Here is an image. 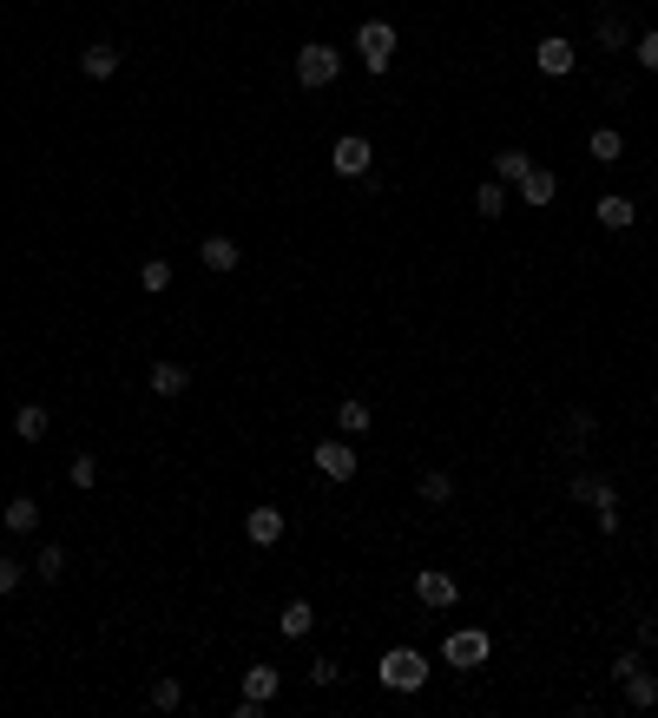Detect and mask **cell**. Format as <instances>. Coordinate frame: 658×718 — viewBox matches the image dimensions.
<instances>
[{
    "mask_svg": "<svg viewBox=\"0 0 658 718\" xmlns=\"http://www.w3.org/2000/svg\"><path fill=\"white\" fill-rule=\"evenodd\" d=\"M310 679H316V686H336V679H343V666H336V659H316Z\"/></svg>",
    "mask_w": 658,
    "mask_h": 718,
    "instance_id": "obj_34",
    "label": "cell"
},
{
    "mask_svg": "<svg viewBox=\"0 0 658 718\" xmlns=\"http://www.w3.org/2000/svg\"><path fill=\"white\" fill-rule=\"evenodd\" d=\"M415 600H422L428 613H448V607L461 600V587H455L448 574H435V567H428V574H415Z\"/></svg>",
    "mask_w": 658,
    "mask_h": 718,
    "instance_id": "obj_8",
    "label": "cell"
},
{
    "mask_svg": "<svg viewBox=\"0 0 658 718\" xmlns=\"http://www.w3.org/2000/svg\"><path fill=\"white\" fill-rule=\"evenodd\" d=\"M66 481H73V488H93V481H99V462H93V455H73Z\"/></svg>",
    "mask_w": 658,
    "mask_h": 718,
    "instance_id": "obj_32",
    "label": "cell"
},
{
    "mask_svg": "<svg viewBox=\"0 0 658 718\" xmlns=\"http://www.w3.org/2000/svg\"><path fill=\"white\" fill-rule=\"evenodd\" d=\"M145 383H152V396L172 402V396H185V389H191V369H185V363H152V376H145Z\"/></svg>",
    "mask_w": 658,
    "mask_h": 718,
    "instance_id": "obj_13",
    "label": "cell"
},
{
    "mask_svg": "<svg viewBox=\"0 0 658 718\" xmlns=\"http://www.w3.org/2000/svg\"><path fill=\"white\" fill-rule=\"evenodd\" d=\"M244 541H251V547H277V541H283V514L270 508V501L244 514Z\"/></svg>",
    "mask_w": 658,
    "mask_h": 718,
    "instance_id": "obj_9",
    "label": "cell"
},
{
    "mask_svg": "<svg viewBox=\"0 0 658 718\" xmlns=\"http://www.w3.org/2000/svg\"><path fill=\"white\" fill-rule=\"evenodd\" d=\"M487 653H494V639H487V626H461V633H448V639H441V659H448L455 672L487 666Z\"/></svg>",
    "mask_w": 658,
    "mask_h": 718,
    "instance_id": "obj_3",
    "label": "cell"
},
{
    "mask_svg": "<svg viewBox=\"0 0 658 718\" xmlns=\"http://www.w3.org/2000/svg\"><path fill=\"white\" fill-rule=\"evenodd\" d=\"M599 435V422H593V409H566V448H586Z\"/></svg>",
    "mask_w": 658,
    "mask_h": 718,
    "instance_id": "obj_26",
    "label": "cell"
},
{
    "mask_svg": "<svg viewBox=\"0 0 658 718\" xmlns=\"http://www.w3.org/2000/svg\"><path fill=\"white\" fill-rule=\"evenodd\" d=\"M619 686H626V705H639V712H652V705H658V679H652V672H626V679H619Z\"/></svg>",
    "mask_w": 658,
    "mask_h": 718,
    "instance_id": "obj_19",
    "label": "cell"
},
{
    "mask_svg": "<svg viewBox=\"0 0 658 718\" xmlns=\"http://www.w3.org/2000/svg\"><path fill=\"white\" fill-rule=\"evenodd\" d=\"M553 198H560V178H553L547 165H533V172L520 178V205H533V211H547Z\"/></svg>",
    "mask_w": 658,
    "mask_h": 718,
    "instance_id": "obj_10",
    "label": "cell"
},
{
    "mask_svg": "<svg viewBox=\"0 0 658 718\" xmlns=\"http://www.w3.org/2000/svg\"><path fill=\"white\" fill-rule=\"evenodd\" d=\"M474 211H481V218H501V211H507V185H501V178H481V192H474Z\"/></svg>",
    "mask_w": 658,
    "mask_h": 718,
    "instance_id": "obj_25",
    "label": "cell"
},
{
    "mask_svg": "<svg viewBox=\"0 0 658 718\" xmlns=\"http://www.w3.org/2000/svg\"><path fill=\"white\" fill-rule=\"evenodd\" d=\"M593 218L606 224V231H632V218H639V205H632L626 192H606V198L593 205Z\"/></svg>",
    "mask_w": 658,
    "mask_h": 718,
    "instance_id": "obj_11",
    "label": "cell"
},
{
    "mask_svg": "<svg viewBox=\"0 0 658 718\" xmlns=\"http://www.w3.org/2000/svg\"><path fill=\"white\" fill-rule=\"evenodd\" d=\"M376 679H382L389 692H402V699H408V692L428 686V653H422V646H389V653L376 659Z\"/></svg>",
    "mask_w": 658,
    "mask_h": 718,
    "instance_id": "obj_1",
    "label": "cell"
},
{
    "mask_svg": "<svg viewBox=\"0 0 658 718\" xmlns=\"http://www.w3.org/2000/svg\"><path fill=\"white\" fill-rule=\"evenodd\" d=\"M297 80L310 86V93L336 86V80H343V53L329 47V40H310V47H297Z\"/></svg>",
    "mask_w": 658,
    "mask_h": 718,
    "instance_id": "obj_2",
    "label": "cell"
},
{
    "mask_svg": "<svg viewBox=\"0 0 658 718\" xmlns=\"http://www.w3.org/2000/svg\"><path fill=\"white\" fill-rule=\"evenodd\" d=\"M566 495H573V501H593V508H599V501H612L619 488H612V481H599V475H573V481H566Z\"/></svg>",
    "mask_w": 658,
    "mask_h": 718,
    "instance_id": "obj_22",
    "label": "cell"
},
{
    "mask_svg": "<svg viewBox=\"0 0 658 718\" xmlns=\"http://www.w3.org/2000/svg\"><path fill=\"white\" fill-rule=\"evenodd\" d=\"M0 521L14 527V534H33V527H40V501H33V495H14L7 508H0Z\"/></svg>",
    "mask_w": 658,
    "mask_h": 718,
    "instance_id": "obj_18",
    "label": "cell"
},
{
    "mask_svg": "<svg viewBox=\"0 0 658 718\" xmlns=\"http://www.w3.org/2000/svg\"><path fill=\"white\" fill-rule=\"evenodd\" d=\"M632 60H639L645 73H658V27H652V33H639V40H632Z\"/></svg>",
    "mask_w": 658,
    "mask_h": 718,
    "instance_id": "obj_31",
    "label": "cell"
},
{
    "mask_svg": "<svg viewBox=\"0 0 658 718\" xmlns=\"http://www.w3.org/2000/svg\"><path fill=\"white\" fill-rule=\"evenodd\" d=\"M356 53H362V66L382 80V73L395 66V27H389V20H362V27H356Z\"/></svg>",
    "mask_w": 658,
    "mask_h": 718,
    "instance_id": "obj_4",
    "label": "cell"
},
{
    "mask_svg": "<svg viewBox=\"0 0 658 718\" xmlns=\"http://www.w3.org/2000/svg\"><path fill=\"white\" fill-rule=\"evenodd\" d=\"M33 574H40V580H60V574H66V547L47 541L40 554H33Z\"/></svg>",
    "mask_w": 658,
    "mask_h": 718,
    "instance_id": "obj_29",
    "label": "cell"
},
{
    "mask_svg": "<svg viewBox=\"0 0 658 718\" xmlns=\"http://www.w3.org/2000/svg\"><path fill=\"white\" fill-rule=\"evenodd\" d=\"M152 705H158V712H178V705H185V686H178V679H158V686H152Z\"/></svg>",
    "mask_w": 658,
    "mask_h": 718,
    "instance_id": "obj_30",
    "label": "cell"
},
{
    "mask_svg": "<svg viewBox=\"0 0 658 718\" xmlns=\"http://www.w3.org/2000/svg\"><path fill=\"white\" fill-rule=\"evenodd\" d=\"M277 626H283V639H303V633H310V626H316V607H310V600H290Z\"/></svg>",
    "mask_w": 658,
    "mask_h": 718,
    "instance_id": "obj_23",
    "label": "cell"
},
{
    "mask_svg": "<svg viewBox=\"0 0 658 718\" xmlns=\"http://www.w3.org/2000/svg\"><path fill=\"white\" fill-rule=\"evenodd\" d=\"M599 534H619V495L599 501Z\"/></svg>",
    "mask_w": 658,
    "mask_h": 718,
    "instance_id": "obj_35",
    "label": "cell"
},
{
    "mask_svg": "<svg viewBox=\"0 0 658 718\" xmlns=\"http://www.w3.org/2000/svg\"><path fill=\"white\" fill-rule=\"evenodd\" d=\"M310 462H316V475H329V481H356V448H349L343 435H323V442L310 448Z\"/></svg>",
    "mask_w": 658,
    "mask_h": 718,
    "instance_id": "obj_5",
    "label": "cell"
},
{
    "mask_svg": "<svg viewBox=\"0 0 658 718\" xmlns=\"http://www.w3.org/2000/svg\"><path fill=\"white\" fill-rule=\"evenodd\" d=\"M415 495H422V501H428V508H441V501L455 495V475H441V468H428V475H422V481H415Z\"/></svg>",
    "mask_w": 658,
    "mask_h": 718,
    "instance_id": "obj_24",
    "label": "cell"
},
{
    "mask_svg": "<svg viewBox=\"0 0 658 718\" xmlns=\"http://www.w3.org/2000/svg\"><path fill=\"white\" fill-rule=\"evenodd\" d=\"M139 284L152 290V297H165V290H172V264H165V257H145V264H139Z\"/></svg>",
    "mask_w": 658,
    "mask_h": 718,
    "instance_id": "obj_28",
    "label": "cell"
},
{
    "mask_svg": "<svg viewBox=\"0 0 658 718\" xmlns=\"http://www.w3.org/2000/svg\"><path fill=\"white\" fill-rule=\"evenodd\" d=\"M47 429H53L47 402H20V409H14V435H20V442H47Z\"/></svg>",
    "mask_w": 658,
    "mask_h": 718,
    "instance_id": "obj_12",
    "label": "cell"
},
{
    "mask_svg": "<svg viewBox=\"0 0 658 718\" xmlns=\"http://www.w3.org/2000/svg\"><path fill=\"white\" fill-rule=\"evenodd\" d=\"M329 165L343 178H369V165H376V145L362 139V132H343V139L329 145Z\"/></svg>",
    "mask_w": 658,
    "mask_h": 718,
    "instance_id": "obj_6",
    "label": "cell"
},
{
    "mask_svg": "<svg viewBox=\"0 0 658 718\" xmlns=\"http://www.w3.org/2000/svg\"><path fill=\"white\" fill-rule=\"evenodd\" d=\"M586 152H593V165H619V159H626V132H612V126H593V139H586Z\"/></svg>",
    "mask_w": 658,
    "mask_h": 718,
    "instance_id": "obj_15",
    "label": "cell"
},
{
    "mask_svg": "<svg viewBox=\"0 0 658 718\" xmlns=\"http://www.w3.org/2000/svg\"><path fill=\"white\" fill-rule=\"evenodd\" d=\"M198 257L211 264V271H237V244H231V238H204Z\"/></svg>",
    "mask_w": 658,
    "mask_h": 718,
    "instance_id": "obj_27",
    "label": "cell"
},
{
    "mask_svg": "<svg viewBox=\"0 0 658 718\" xmlns=\"http://www.w3.org/2000/svg\"><path fill=\"white\" fill-rule=\"evenodd\" d=\"M277 686H283L277 666H251L244 672V699H257V705H277Z\"/></svg>",
    "mask_w": 658,
    "mask_h": 718,
    "instance_id": "obj_16",
    "label": "cell"
},
{
    "mask_svg": "<svg viewBox=\"0 0 658 718\" xmlns=\"http://www.w3.org/2000/svg\"><path fill=\"white\" fill-rule=\"evenodd\" d=\"M599 47H606V53H626V47H632L626 14H599Z\"/></svg>",
    "mask_w": 658,
    "mask_h": 718,
    "instance_id": "obj_21",
    "label": "cell"
},
{
    "mask_svg": "<svg viewBox=\"0 0 658 718\" xmlns=\"http://www.w3.org/2000/svg\"><path fill=\"white\" fill-rule=\"evenodd\" d=\"M527 172H533V159L520 152V145H501V152H494V178H501V185H520Z\"/></svg>",
    "mask_w": 658,
    "mask_h": 718,
    "instance_id": "obj_17",
    "label": "cell"
},
{
    "mask_svg": "<svg viewBox=\"0 0 658 718\" xmlns=\"http://www.w3.org/2000/svg\"><path fill=\"white\" fill-rule=\"evenodd\" d=\"M639 646H658V620H652V613L639 620Z\"/></svg>",
    "mask_w": 658,
    "mask_h": 718,
    "instance_id": "obj_36",
    "label": "cell"
},
{
    "mask_svg": "<svg viewBox=\"0 0 658 718\" xmlns=\"http://www.w3.org/2000/svg\"><path fill=\"white\" fill-rule=\"evenodd\" d=\"M336 429H343V435H369V429H376V415H369V402H362V396H349L343 409H336Z\"/></svg>",
    "mask_w": 658,
    "mask_h": 718,
    "instance_id": "obj_20",
    "label": "cell"
},
{
    "mask_svg": "<svg viewBox=\"0 0 658 718\" xmlns=\"http://www.w3.org/2000/svg\"><path fill=\"white\" fill-rule=\"evenodd\" d=\"M20 580H27V567H20L14 554H0V600H7V593H14Z\"/></svg>",
    "mask_w": 658,
    "mask_h": 718,
    "instance_id": "obj_33",
    "label": "cell"
},
{
    "mask_svg": "<svg viewBox=\"0 0 658 718\" xmlns=\"http://www.w3.org/2000/svg\"><path fill=\"white\" fill-rule=\"evenodd\" d=\"M533 60H540V73H547V80H566L580 53H573V40H566V33H547V40L533 47Z\"/></svg>",
    "mask_w": 658,
    "mask_h": 718,
    "instance_id": "obj_7",
    "label": "cell"
},
{
    "mask_svg": "<svg viewBox=\"0 0 658 718\" xmlns=\"http://www.w3.org/2000/svg\"><path fill=\"white\" fill-rule=\"evenodd\" d=\"M79 66H86V80H112V73H119V47H112V40H93V47L79 53Z\"/></svg>",
    "mask_w": 658,
    "mask_h": 718,
    "instance_id": "obj_14",
    "label": "cell"
}]
</instances>
